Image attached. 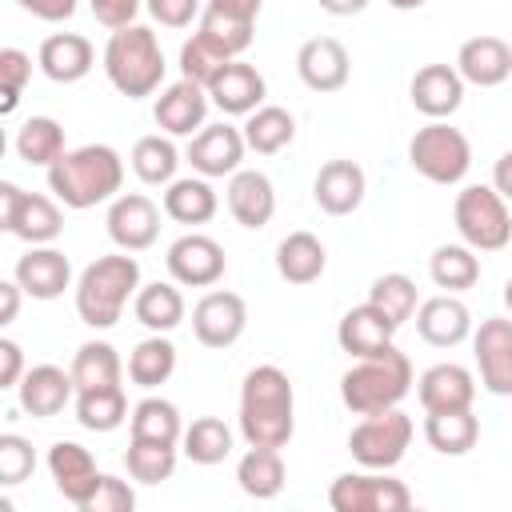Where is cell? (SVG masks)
<instances>
[{"label": "cell", "mask_w": 512, "mask_h": 512, "mask_svg": "<svg viewBox=\"0 0 512 512\" xmlns=\"http://www.w3.org/2000/svg\"><path fill=\"white\" fill-rule=\"evenodd\" d=\"M296 432V392L284 368L256 364L240 384V436L252 448H284Z\"/></svg>", "instance_id": "cell-1"}, {"label": "cell", "mask_w": 512, "mask_h": 512, "mask_svg": "<svg viewBox=\"0 0 512 512\" xmlns=\"http://www.w3.org/2000/svg\"><path fill=\"white\" fill-rule=\"evenodd\" d=\"M48 188H52L56 204H64L72 212L96 208L124 188V160L112 144L64 148V156L48 164Z\"/></svg>", "instance_id": "cell-2"}, {"label": "cell", "mask_w": 512, "mask_h": 512, "mask_svg": "<svg viewBox=\"0 0 512 512\" xmlns=\"http://www.w3.org/2000/svg\"><path fill=\"white\" fill-rule=\"evenodd\" d=\"M136 288H140V260L132 252L96 256L76 280V316L88 328L104 332L124 316Z\"/></svg>", "instance_id": "cell-3"}, {"label": "cell", "mask_w": 512, "mask_h": 512, "mask_svg": "<svg viewBox=\"0 0 512 512\" xmlns=\"http://www.w3.org/2000/svg\"><path fill=\"white\" fill-rule=\"evenodd\" d=\"M412 392V360L388 344L376 356H360L344 376H340V400L356 416L388 412L400 408V400Z\"/></svg>", "instance_id": "cell-4"}, {"label": "cell", "mask_w": 512, "mask_h": 512, "mask_svg": "<svg viewBox=\"0 0 512 512\" xmlns=\"http://www.w3.org/2000/svg\"><path fill=\"white\" fill-rule=\"evenodd\" d=\"M164 52L152 28L144 24H124L112 28L108 44H104V76L108 84L128 96V100H144L164 84Z\"/></svg>", "instance_id": "cell-5"}, {"label": "cell", "mask_w": 512, "mask_h": 512, "mask_svg": "<svg viewBox=\"0 0 512 512\" xmlns=\"http://www.w3.org/2000/svg\"><path fill=\"white\" fill-rule=\"evenodd\" d=\"M452 220L460 232V244L472 252H500L512 240V212L508 200L492 184H468L456 192Z\"/></svg>", "instance_id": "cell-6"}, {"label": "cell", "mask_w": 512, "mask_h": 512, "mask_svg": "<svg viewBox=\"0 0 512 512\" xmlns=\"http://www.w3.org/2000/svg\"><path fill=\"white\" fill-rule=\"evenodd\" d=\"M408 164L432 180V184H460L472 168V144L460 128H452L448 120H428L424 128H416V136L408 140Z\"/></svg>", "instance_id": "cell-7"}, {"label": "cell", "mask_w": 512, "mask_h": 512, "mask_svg": "<svg viewBox=\"0 0 512 512\" xmlns=\"http://www.w3.org/2000/svg\"><path fill=\"white\" fill-rule=\"evenodd\" d=\"M412 420L400 412V408H388V412H372L364 416L352 432H348V452L360 468H372V472H392L404 456H408V444H412Z\"/></svg>", "instance_id": "cell-8"}, {"label": "cell", "mask_w": 512, "mask_h": 512, "mask_svg": "<svg viewBox=\"0 0 512 512\" xmlns=\"http://www.w3.org/2000/svg\"><path fill=\"white\" fill-rule=\"evenodd\" d=\"M328 504L332 512H408L412 492L404 480L364 468V472H340L328 488Z\"/></svg>", "instance_id": "cell-9"}, {"label": "cell", "mask_w": 512, "mask_h": 512, "mask_svg": "<svg viewBox=\"0 0 512 512\" xmlns=\"http://www.w3.org/2000/svg\"><path fill=\"white\" fill-rule=\"evenodd\" d=\"M104 228H108V240L120 252H144L160 236V208L144 192H116L112 204H108Z\"/></svg>", "instance_id": "cell-10"}, {"label": "cell", "mask_w": 512, "mask_h": 512, "mask_svg": "<svg viewBox=\"0 0 512 512\" xmlns=\"http://www.w3.org/2000/svg\"><path fill=\"white\" fill-rule=\"evenodd\" d=\"M164 264H168L172 284H180V288H212L224 276L228 256H224L220 240H212L204 232H184L180 240L168 244Z\"/></svg>", "instance_id": "cell-11"}, {"label": "cell", "mask_w": 512, "mask_h": 512, "mask_svg": "<svg viewBox=\"0 0 512 512\" xmlns=\"http://www.w3.org/2000/svg\"><path fill=\"white\" fill-rule=\"evenodd\" d=\"M248 328V304L244 296L228 288H212L192 304V332L204 348H232Z\"/></svg>", "instance_id": "cell-12"}, {"label": "cell", "mask_w": 512, "mask_h": 512, "mask_svg": "<svg viewBox=\"0 0 512 512\" xmlns=\"http://www.w3.org/2000/svg\"><path fill=\"white\" fill-rule=\"evenodd\" d=\"M244 152H248V148H244L240 128H232V124H224V120H220V124H200V128L188 136V148H184L192 172L204 176V180L232 176V172L240 168Z\"/></svg>", "instance_id": "cell-13"}, {"label": "cell", "mask_w": 512, "mask_h": 512, "mask_svg": "<svg viewBox=\"0 0 512 512\" xmlns=\"http://www.w3.org/2000/svg\"><path fill=\"white\" fill-rule=\"evenodd\" d=\"M472 336V356L480 368V384L492 396H512V324L504 316L480 320Z\"/></svg>", "instance_id": "cell-14"}, {"label": "cell", "mask_w": 512, "mask_h": 512, "mask_svg": "<svg viewBox=\"0 0 512 512\" xmlns=\"http://www.w3.org/2000/svg\"><path fill=\"white\" fill-rule=\"evenodd\" d=\"M412 316H416L420 340L432 344V348H456L472 332V312L456 292H440V296L420 300Z\"/></svg>", "instance_id": "cell-15"}, {"label": "cell", "mask_w": 512, "mask_h": 512, "mask_svg": "<svg viewBox=\"0 0 512 512\" xmlns=\"http://www.w3.org/2000/svg\"><path fill=\"white\" fill-rule=\"evenodd\" d=\"M296 72L312 92H340L352 76V60L336 36H312L296 52Z\"/></svg>", "instance_id": "cell-16"}, {"label": "cell", "mask_w": 512, "mask_h": 512, "mask_svg": "<svg viewBox=\"0 0 512 512\" xmlns=\"http://www.w3.org/2000/svg\"><path fill=\"white\" fill-rule=\"evenodd\" d=\"M204 92H208V104H216L224 116H248L252 108L264 104L268 84H264V76H260L252 64H244V60L236 56V60H228V64L204 84Z\"/></svg>", "instance_id": "cell-17"}, {"label": "cell", "mask_w": 512, "mask_h": 512, "mask_svg": "<svg viewBox=\"0 0 512 512\" xmlns=\"http://www.w3.org/2000/svg\"><path fill=\"white\" fill-rule=\"evenodd\" d=\"M364 192H368V176L356 160H328L312 180V196L328 216H352L364 204Z\"/></svg>", "instance_id": "cell-18"}, {"label": "cell", "mask_w": 512, "mask_h": 512, "mask_svg": "<svg viewBox=\"0 0 512 512\" xmlns=\"http://www.w3.org/2000/svg\"><path fill=\"white\" fill-rule=\"evenodd\" d=\"M16 284L24 296L32 300H56L64 296V288L72 284V264L60 248L52 244H32L20 260H16Z\"/></svg>", "instance_id": "cell-19"}, {"label": "cell", "mask_w": 512, "mask_h": 512, "mask_svg": "<svg viewBox=\"0 0 512 512\" xmlns=\"http://www.w3.org/2000/svg\"><path fill=\"white\" fill-rule=\"evenodd\" d=\"M456 76L476 88H500L512 76V48L500 36H472L456 52Z\"/></svg>", "instance_id": "cell-20"}, {"label": "cell", "mask_w": 512, "mask_h": 512, "mask_svg": "<svg viewBox=\"0 0 512 512\" xmlns=\"http://www.w3.org/2000/svg\"><path fill=\"white\" fill-rule=\"evenodd\" d=\"M224 200L240 228H264L276 212V188H272L268 172H260V168H236L228 176Z\"/></svg>", "instance_id": "cell-21"}, {"label": "cell", "mask_w": 512, "mask_h": 512, "mask_svg": "<svg viewBox=\"0 0 512 512\" xmlns=\"http://www.w3.org/2000/svg\"><path fill=\"white\" fill-rule=\"evenodd\" d=\"M72 376L56 364H32L24 368L20 384H16V396H20V408L36 420H52L60 416L68 404H72Z\"/></svg>", "instance_id": "cell-22"}, {"label": "cell", "mask_w": 512, "mask_h": 512, "mask_svg": "<svg viewBox=\"0 0 512 512\" xmlns=\"http://www.w3.org/2000/svg\"><path fill=\"white\" fill-rule=\"evenodd\" d=\"M48 472H52V484L56 492L68 500V504H84L92 496V488L100 484V468L92 460V452L76 440H56L48 448Z\"/></svg>", "instance_id": "cell-23"}, {"label": "cell", "mask_w": 512, "mask_h": 512, "mask_svg": "<svg viewBox=\"0 0 512 512\" xmlns=\"http://www.w3.org/2000/svg\"><path fill=\"white\" fill-rule=\"evenodd\" d=\"M92 64H96V48L80 32H52V36H44V44L36 52V68L52 84H76L92 72Z\"/></svg>", "instance_id": "cell-24"}, {"label": "cell", "mask_w": 512, "mask_h": 512, "mask_svg": "<svg viewBox=\"0 0 512 512\" xmlns=\"http://www.w3.org/2000/svg\"><path fill=\"white\" fill-rule=\"evenodd\" d=\"M152 116H156V124H160L164 136H192L204 124V116H208V92H204V84L180 76L176 84H168L156 96Z\"/></svg>", "instance_id": "cell-25"}, {"label": "cell", "mask_w": 512, "mask_h": 512, "mask_svg": "<svg viewBox=\"0 0 512 512\" xmlns=\"http://www.w3.org/2000/svg\"><path fill=\"white\" fill-rule=\"evenodd\" d=\"M412 108L428 120H448L460 104H464V80L456 76L452 64H424L412 84H408Z\"/></svg>", "instance_id": "cell-26"}, {"label": "cell", "mask_w": 512, "mask_h": 512, "mask_svg": "<svg viewBox=\"0 0 512 512\" xmlns=\"http://www.w3.org/2000/svg\"><path fill=\"white\" fill-rule=\"evenodd\" d=\"M416 396L424 412H452V408H472L476 400V376L464 364H432L416 380Z\"/></svg>", "instance_id": "cell-27"}, {"label": "cell", "mask_w": 512, "mask_h": 512, "mask_svg": "<svg viewBox=\"0 0 512 512\" xmlns=\"http://www.w3.org/2000/svg\"><path fill=\"white\" fill-rule=\"evenodd\" d=\"M392 336H396V324H392L380 308H372L368 300L356 304V308H348V312L340 316V324H336V344H340L352 360L384 352V348L392 344Z\"/></svg>", "instance_id": "cell-28"}, {"label": "cell", "mask_w": 512, "mask_h": 512, "mask_svg": "<svg viewBox=\"0 0 512 512\" xmlns=\"http://www.w3.org/2000/svg\"><path fill=\"white\" fill-rule=\"evenodd\" d=\"M240 136H244V148L248 152L276 156V152H284L296 140V116L288 108H280V104H260V108H252L244 116Z\"/></svg>", "instance_id": "cell-29"}, {"label": "cell", "mask_w": 512, "mask_h": 512, "mask_svg": "<svg viewBox=\"0 0 512 512\" xmlns=\"http://www.w3.org/2000/svg\"><path fill=\"white\" fill-rule=\"evenodd\" d=\"M328 268V252L312 232H288L276 244V272L288 284H316Z\"/></svg>", "instance_id": "cell-30"}, {"label": "cell", "mask_w": 512, "mask_h": 512, "mask_svg": "<svg viewBox=\"0 0 512 512\" xmlns=\"http://www.w3.org/2000/svg\"><path fill=\"white\" fill-rule=\"evenodd\" d=\"M220 208L216 188L204 176H184V180H168L164 184V216H172L176 224H208Z\"/></svg>", "instance_id": "cell-31"}, {"label": "cell", "mask_w": 512, "mask_h": 512, "mask_svg": "<svg viewBox=\"0 0 512 512\" xmlns=\"http://www.w3.org/2000/svg\"><path fill=\"white\" fill-rule=\"evenodd\" d=\"M60 232H64L60 204L44 192H20L16 212H12V236H20L32 248V244H52Z\"/></svg>", "instance_id": "cell-32"}, {"label": "cell", "mask_w": 512, "mask_h": 512, "mask_svg": "<svg viewBox=\"0 0 512 512\" xmlns=\"http://www.w3.org/2000/svg\"><path fill=\"white\" fill-rule=\"evenodd\" d=\"M184 312H188V304H184L180 288L168 284V280L140 284L136 296H132V316H136L148 332H172V328H180V324H184Z\"/></svg>", "instance_id": "cell-33"}, {"label": "cell", "mask_w": 512, "mask_h": 512, "mask_svg": "<svg viewBox=\"0 0 512 512\" xmlns=\"http://www.w3.org/2000/svg\"><path fill=\"white\" fill-rule=\"evenodd\" d=\"M284 480H288V468H284V456L280 448H252L240 456L236 464V484L244 496L252 500H272L284 492Z\"/></svg>", "instance_id": "cell-34"}, {"label": "cell", "mask_w": 512, "mask_h": 512, "mask_svg": "<svg viewBox=\"0 0 512 512\" xmlns=\"http://www.w3.org/2000/svg\"><path fill=\"white\" fill-rule=\"evenodd\" d=\"M424 440L440 456H464L480 440V420L472 408H452V412H424Z\"/></svg>", "instance_id": "cell-35"}, {"label": "cell", "mask_w": 512, "mask_h": 512, "mask_svg": "<svg viewBox=\"0 0 512 512\" xmlns=\"http://www.w3.org/2000/svg\"><path fill=\"white\" fill-rule=\"evenodd\" d=\"M68 376H72L76 392H84V388H112V384H120L124 364H120V356H116V348L108 340H84L76 348V356H72Z\"/></svg>", "instance_id": "cell-36"}, {"label": "cell", "mask_w": 512, "mask_h": 512, "mask_svg": "<svg viewBox=\"0 0 512 512\" xmlns=\"http://www.w3.org/2000/svg\"><path fill=\"white\" fill-rule=\"evenodd\" d=\"M184 420L180 408L164 396H144L132 412H128V436L132 440H156V444H180Z\"/></svg>", "instance_id": "cell-37"}, {"label": "cell", "mask_w": 512, "mask_h": 512, "mask_svg": "<svg viewBox=\"0 0 512 512\" xmlns=\"http://www.w3.org/2000/svg\"><path fill=\"white\" fill-rule=\"evenodd\" d=\"M72 404H76L80 428H88V432H116L128 420V396H124L120 384L72 392Z\"/></svg>", "instance_id": "cell-38"}, {"label": "cell", "mask_w": 512, "mask_h": 512, "mask_svg": "<svg viewBox=\"0 0 512 512\" xmlns=\"http://www.w3.org/2000/svg\"><path fill=\"white\" fill-rule=\"evenodd\" d=\"M428 276L444 292H468L480 284V256L468 244H440L428 256Z\"/></svg>", "instance_id": "cell-39"}, {"label": "cell", "mask_w": 512, "mask_h": 512, "mask_svg": "<svg viewBox=\"0 0 512 512\" xmlns=\"http://www.w3.org/2000/svg\"><path fill=\"white\" fill-rule=\"evenodd\" d=\"M172 372H176V344L168 340V332H152L128 356V380L136 388H160Z\"/></svg>", "instance_id": "cell-40"}, {"label": "cell", "mask_w": 512, "mask_h": 512, "mask_svg": "<svg viewBox=\"0 0 512 512\" xmlns=\"http://www.w3.org/2000/svg\"><path fill=\"white\" fill-rule=\"evenodd\" d=\"M180 452L192 460V464H220L232 456V428L220 420V416H196L184 432H180Z\"/></svg>", "instance_id": "cell-41"}, {"label": "cell", "mask_w": 512, "mask_h": 512, "mask_svg": "<svg viewBox=\"0 0 512 512\" xmlns=\"http://www.w3.org/2000/svg\"><path fill=\"white\" fill-rule=\"evenodd\" d=\"M128 160H132L136 180L148 184V188H160V184L176 180V168H180V152H176V144H172L168 136H160V132L140 136V140L132 144V156H128Z\"/></svg>", "instance_id": "cell-42"}, {"label": "cell", "mask_w": 512, "mask_h": 512, "mask_svg": "<svg viewBox=\"0 0 512 512\" xmlns=\"http://www.w3.org/2000/svg\"><path fill=\"white\" fill-rule=\"evenodd\" d=\"M16 156L24 164H32V168H48L52 160H60L64 156V128H60V120H52V116L24 120L20 132H16Z\"/></svg>", "instance_id": "cell-43"}, {"label": "cell", "mask_w": 512, "mask_h": 512, "mask_svg": "<svg viewBox=\"0 0 512 512\" xmlns=\"http://www.w3.org/2000/svg\"><path fill=\"white\" fill-rule=\"evenodd\" d=\"M368 304L380 308V312L400 328L404 320H412V312H416V304H420L416 280L404 276V272H384V276L372 280V288H368Z\"/></svg>", "instance_id": "cell-44"}, {"label": "cell", "mask_w": 512, "mask_h": 512, "mask_svg": "<svg viewBox=\"0 0 512 512\" xmlns=\"http://www.w3.org/2000/svg\"><path fill=\"white\" fill-rule=\"evenodd\" d=\"M124 468L136 484H164L176 472V444H156V440H132L128 436Z\"/></svg>", "instance_id": "cell-45"}, {"label": "cell", "mask_w": 512, "mask_h": 512, "mask_svg": "<svg viewBox=\"0 0 512 512\" xmlns=\"http://www.w3.org/2000/svg\"><path fill=\"white\" fill-rule=\"evenodd\" d=\"M200 36L208 40V44H216L228 60H236L240 52H248L252 48V40H256V24H240V20H228V16H216V12H208V8H200Z\"/></svg>", "instance_id": "cell-46"}, {"label": "cell", "mask_w": 512, "mask_h": 512, "mask_svg": "<svg viewBox=\"0 0 512 512\" xmlns=\"http://www.w3.org/2000/svg\"><path fill=\"white\" fill-rule=\"evenodd\" d=\"M36 472V448L20 432H0V488H16Z\"/></svg>", "instance_id": "cell-47"}, {"label": "cell", "mask_w": 512, "mask_h": 512, "mask_svg": "<svg viewBox=\"0 0 512 512\" xmlns=\"http://www.w3.org/2000/svg\"><path fill=\"white\" fill-rule=\"evenodd\" d=\"M224 64H228V56H224L216 44H208L200 32H192V40L180 44V76H184V80L208 84Z\"/></svg>", "instance_id": "cell-48"}, {"label": "cell", "mask_w": 512, "mask_h": 512, "mask_svg": "<svg viewBox=\"0 0 512 512\" xmlns=\"http://www.w3.org/2000/svg\"><path fill=\"white\" fill-rule=\"evenodd\" d=\"M132 508H136L132 484L120 476H104V472H100V484L92 488V496L80 504V512H132Z\"/></svg>", "instance_id": "cell-49"}, {"label": "cell", "mask_w": 512, "mask_h": 512, "mask_svg": "<svg viewBox=\"0 0 512 512\" xmlns=\"http://www.w3.org/2000/svg\"><path fill=\"white\" fill-rule=\"evenodd\" d=\"M144 8L160 28H188L200 16L204 0H144Z\"/></svg>", "instance_id": "cell-50"}, {"label": "cell", "mask_w": 512, "mask_h": 512, "mask_svg": "<svg viewBox=\"0 0 512 512\" xmlns=\"http://www.w3.org/2000/svg\"><path fill=\"white\" fill-rule=\"evenodd\" d=\"M32 80V56L24 48H0V84L24 92Z\"/></svg>", "instance_id": "cell-51"}, {"label": "cell", "mask_w": 512, "mask_h": 512, "mask_svg": "<svg viewBox=\"0 0 512 512\" xmlns=\"http://www.w3.org/2000/svg\"><path fill=\"white\" fill-rule=\"evenodd\" d=\"M88 8L104 28H124V24H136V12L144 8V0H88Z\"/></svg>", "instance_id": "cell-52"}, {"label": "cell", "mask_w": 512, "mask_h": 512, "mask_svg": "<svg viewBox=\"0 0 512 512\" xmlns=\"http://www.w3.org/2000/svg\"><path fill=\"white\" fill-rule=\"evenodd\" d=\"M24 348L16 344V340H8V336H0V392H8V388H16L20 384V376H24Z\"/></svg>", "instance_id": "cell-53"}, {"label": "cell", "mask_w": 512, "mask_h": 512, "mask_svg": "<svg viewBox=\"0 0 512 512\" xmlns=\"http://www.w3.org/2000/svg\"><path fill=\"white\" fill-rule=\"evenodd\" d=\"M28 16H36V20H44V24H64V20H72L76 16V4L80 0H16Z\"/></svg>", "instance_id": "cell-54"}, {"label": "cell", "mask_w": 512, "mask_h": 512, "mask_svg": "<svg viewBox=\"0 0 512 512\" xmlns=\"http://www.w3.org/2000/svg\"><path fill=\"white\" fill-rule=\"evenodd\" d=\"M204 8H208V12H216V16L240 20V24H256V16H260L264 0H204Z\"/></svg>", "instance_id": "cell-55"}, {"label": "cell", "mask_w": 512, "mask_h": 512, "mask_svg": "<svg viewBox=\"0 0 512 512\" xmlns=\"http://www.w3.org/2000/svg\"><path fill=\"white\" fill-rule=\"evenodd\" d=\"M20 304H24L20 284L16 280H0V328H8L20 316Z\"/></svg>", "instance_id": "cell-56"}, {"label": "cell", "mask_w": 512, "mask_h": 512, "mask_svg": "<svg viewBox=\"0 0 512 512\" xmlns=\"http://www.w3.org/2000/svg\"><path fill=\"white\" fill-rule=\"evenodd\" d=\"M20 184L12 180H0V232H12V212H16V200H20Z\"/></svg>", "instance_id": "cell-57"}, {"label": "cell", "mask_w": 512, "mask_h": 512, "mask_svg": "<svg viewBox=\"0 0 512 512\" xmlns=\"http://www.w3.org/2000/svg\"><path fill=\"white\" fill-rule=\"evenodd\" d=\"M328 16H356V12H364L368 8V0H316Z\"/></svg>", "instance_id": "cell-58"}, {"label": "cell", "mask_w": 512, "mask_h": 512, "mask_svg": "<svg viewBox=\"0 0 512 512\" xmlns=\"http://www.w3.org/2000/svg\"><path fill=\"white\" fill-rule=\"evenodd\" d=\"M508 164H512V156H508V152H504V156H500V160H496V184H492V188H496V192H500V196H504V200H508V196H512V184H508Z\"/></svg>", "instance_id": "cell-59"}, {"label": "cell", "mask_w": 512, "mask_h": 512, "mask_svg": "<svg viewBox=\"0 0 512 512\" xmlns=\"http://www.w3.org/2000/svg\"><path fill=\"white\" fill-rule=\"evenodd\" d=\"M20 96H24V92H16V88L0 84V120H4V116H12V112L20 108Z\"/></svg>", "instance_id": "cell-60"}, {"label": "cell", "mask_w": 512, "mask_h": 512, "mask_svg": "<svg viewBox=\"0 0 512 512\" xmlns=\"http://www.w3.org/2000/svg\"><path fill=\"white\" fill-rule=\"evenodd\" d=\"M388 4H392L396 12H416V8H424L428 0H388Z\"/></svg>", "instance_id": "cell-61"}, {"label": "cell", "mask_w": 512, "mask_h": 512, "mask_svg": "<svg viewBox=\"0 0 512 512\" xmlns=\"http://www.w3.org/2000/svg\"><path fill=\"white\" fill-rule=\"evenodd\" d=\"M4 152H8V132L0 128V160H4Z\"/></svg>", "instance_id": "cell-62"}, {"label": "cell", "mask_w": 512, "mask_h": 512, "mask_svg": "<svg viewBox=\"0 0 512 512\" xmlns=\"http://www.w3.org/2000/svg\"><path fill=\"white\" fill-rule=\"evenodd\" d=\"M0 512H12V500H8L4 492H0Z\"/></svg>", "instance_id": "cell-63"}]
</instances>
